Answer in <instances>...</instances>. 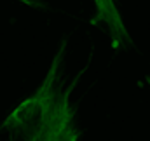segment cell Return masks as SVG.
Returning <instances> with one entry per match:
<instances>
[{"mask_svg": "<svg viewBox=\"0 0 150 141\" xmlns=\"http://www.w3.org/2000/svg\"><path fill=\"white\" fill-rule=\"evenodd\" d=\"M65 52L67 40L61 42L38 89L2 122V127L18 141H79L80 138L72 92L84 70L67 85L63 78Z\"/></svg>", "mask_w": 150, "mask_h": 141, "instance_id": "obj_1", "label": "cell"}, {"mask_svg": "<svg viewBox=\"0 0 150 141\" xmlns=\"http://www.w3.org/2000/svg\"><path fill=\"white\" fill-rule=\"evenodd\" d=\"M94 2V16L91 18L93 26H105L112 40L113 49H127L133 45V38L129 35L122 16L117 7V0H93Z\"/></svg>", "mask_w": 150, "mask_h": 141, "instance_id": "obj_2", "label": "cell"}, {"mask_svg": "<svg viewBox=\"0 0 150 141\" xmlns=\"http://www.w3.org/2000/svg\"><path fill=\"white\" fill-rule=\"evenodd\" d=\"M16 2H21V4H25V5H28V7H33V9H42V11H45L47 7H49V0H16Z\"/></svg>", "mask_w": 150, "mask_h": 141, "instance_id": "obj_3", "label": "cell"}]
</instances>
